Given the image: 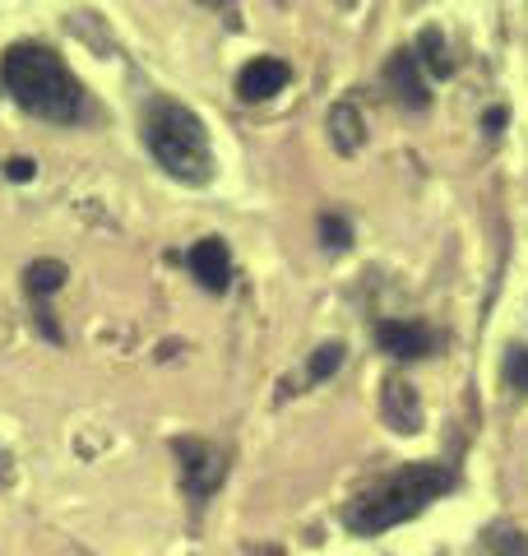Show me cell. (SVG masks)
<instances>
[{
  "instance_id": "obj_1",
  "label": "cell",
  "mask_w": 528,
  "mask_h": 556,
  "mask_svg": "<svg viewBox=\"0 0 528 556\" xmlns=\"http://www.w3.org/2000/svg\"><path fill=\"white\" fill-rule=\"evenodd\" d=\"M0 79H5L10 98L20 102L24 112L56 121V126H75L88 116V102L79 79L70 75V65L42 42H14L0 61Z\"/></svg>"
},
{
  "instance_id": "obj_2",
  "label": "cell",
  "mask_w": 528,
  "mask_h": 556,
  "mask_svg": "<svg viewBox=\"0 0 528 556\" xmlns=\"http://www.w3.org/2000/svg\"><path fill=\"white\" fill-rule=\"evenodd\" d=\"M454 482L460 478H454L445 464H427V459L403 464L399 473L380 478L376 486H366V492L352 501V506L343 510V525H348V533H357V538H376L385 529L417 519L436 496L454 492Z\"/></svg>"
},
{
  "instance_id": "obj_3",
  "label": "cell",
  "mask_w": 528,
  "mask_h": 556,
  "mask_svg": "<svg viewBox=\"0 0 528 556\" xmlns=\"http://www.w3.org/2000/svg\"><path fill=\"white\" fill-rule=\"evenodd\" d=\"M144 139H149V153L158 159V167L172 172L176 181H190V186H204L214 177V153H209V135H204V121L181 108L172 98H158L144 108Z\"/></svg>"
},
{
  "instance_id": "obj_4",
  "label": "cell",
  "mask_w": 528,
  "mask_h": 556,
  "mask_svg": "<svg viewBox=\"0 0 528 556\" xmlns=\"http://www.w3.org/2000/svg\"><path fill=\"white\" fill-rule=\"evenodd\" d=\"M172 450H176V459H181V482H186V492L196 496V501L214 496L218 482H223V473H227L223 450H214L209 441H190V437H181Z\"/></svg>"
},
{
  "instance_id": "obj_5",
  "label": "cell",
  "mask_w": 528,
  "mask_h": 556,
  "mask_svg": "<svg viewBox=\"0 0 528 556\" xmlns=\"http://www.w3.org/2000/svg\"><path fill=\"white\" fill-rule=\"evenodd\" d=\"M385 89H390L399 108H408V112H427L431 108L427 79H422V65H417L413 51H394V56L385 61Z\"/></svg>"
},
{
  "instance_id": "obj_6",
  "label": "cell",
  "mask_w": 528,
  "mask_h": 556,
  "mask_svg": "<svg viewBox=\"0 0 528 556\" xmlns=\"http://www.w3.org/2000/svg\"><path fill=\"white\" fill-rule=\"evenodd\" d=\"M376 343H380V353H390L399 362H417V357H431V348L440 339L422 320H380Z\"/></svg>"
},
{
  "instance_id": "obj_7",
  "label": "cell",
  "mask_w": 528,
  "mask_h": 556,
  "mask_svg": "<svg viewBox=\"0 0 528 556\" xmlns=\"http://www.w3.org/2000/svg\"><path fill=\"white\" fill-rule=\"evenodd\" d=\"M186 265H190V274L200 278V288H209V292H227V283H232V255H227L223 237L196 241L190 255H186Z\"/></svg>"
},
{
  "instance_id": "obj_8",
  "label": "cell",
  "mask_w": 528,
  "mask_h": 556,
  "mask_svg": "<svg viewBox=\"0 0 528 556\" xmlns=\"http://www.w3.org/2000/svg\"><path fill=\"white\" fill-rule=\"evenodd\" d=\"M288 79H292L288 61H278V56H255V61L237 75V98H246V102H264V98H274L278 89H284Z\"/></svg>"
},
{
  "instance_id": "obj_9",
  "label": "cell",
  "mask_w": 528,
  "mask_h": 556,
  "mask_svg": "<svg viewBox=\"0 0 528 556\" xmlns=\"http://www.w3.org/2000/svg\"><path fill=\"white\" fill-rule=\"evenodd\" d=\"M385 417H390V427L399 431V437H413V431L422 427V399L403 376L385 380Z\"/></svg>"
},
{
  "instance_id": "obj_10",
  "label": "cell",
  "mask_w": 528,
  "mask_h": 556,
  "mask_svg": "<svg viewBox=\"0 0 528 556\" xmlns=\"http://www.w3.org/2000/svg\"><path fill=\"white\" fill-rule=\"evenodd\" d=\"M329 139H334V149H339L343 159L366 144V121H362V112L352 108V102H334V112H329Z\"/></svg>"
},
{
  "instance_id": "obj_11",
  "label": "cell",
  "mask_w": 528,
  "mask_h": 556,
  "mask_svg": "<svg viewBox=\"0 0 528 556\" xmlns=\"http://www.w3.org/2000/svg\"><path fill=\"white\" fill-rule=\"evenodd\" d=\"M24 283H28L33 298L42 302V298H51V292L65 283V265H61V260H33L28 274H24Z\"/></svg>"
},
{
  "instance_id": "obj_12",
  "label": "cell",
  "mask_w": 528,
  "mask_h": 556,
  "mask_svg": "<svg viewBox=\"0 0 528 556\" xmlns=\"http://www.w3.org/2000/svg\"><path fill=\"white\" fill-rule=\"evenodd\" d=\"M417 51H422V61L431 65L436 79H450V75H454V61H450V51H445V38H440V28H422Z\"/></svg>"
},
{
  "instance_id": "obj_13",
  "label": "cell",
  "mask_w": 528,
  "mask_h": 556,
  "mask_svg": "<svg viewBox=\"0 0 528 556\" xmlns=\"http://www.w3.org/2000/svg\"><path fill=\"white\" fill-rule=\"evenodd\" d=\"M339 367H343V343H320L311 357V380H329Z\"/></svg>"
},
{
  "instance_id": "obj_14",
  "label": "cell",
  "mask_w": 528,
  "mask_h": 556,
  "mask_svg": "<svg viewBox=\"0 0 528 556\" xmlns=\"http://www.w3.org/2000/svg\"><path fill=\"white\" fill-rule=\"evenodd\" d=\"M320 241L329 251H343L348 241H352V223L339 218V214H320Z\"/></svg>"
},
{
  "instance_id": "obj_15",
  "label": "cell",
  "mask_w": 528,
  "mask_h": 556,
  "mask_svg": "<svg viewBox=\"0 0 528 556\" xmlns=\"http://www.w3.org/2000/svg\"><path fill=\"white\" fill-rule=\"evenodd\" d=\"M505 380H510L515 390L528 394V348H524V343L510 348V357H505Z\"/></svg>"
},
{
  "instance_id": "obj_16",
  "label": "cell",
  "mask_w": 528,
  "mask_h": 556,
  "mask_svg": "<svg viewBox=\"0 0 528 556\" xmlns=\"http://www.w3.org/2000/svg\"><path fill=\"white\" fill-rule=\"evenodd\" d=\"M491 547L501 556H528V538L519 529H491Z\"/></svg>"
},
{
  "instance_id": "obj_17",
  "label": "cell",
  "mask_w": 528,
  "mask_h": 556,
  "mask_svg": "<svg viewBox=\"0 0 528 556\" xmlns=\"http://www.w3.org/2000/svg\"><path fill=\"white\" fill-rule=\"evenodd\" d=\"M33 172H38V167H33V159H10L5 163V177L10 181H33Z\"/></svg>"
},
{
  "instance_id": "obj_18",
  "label": "cell",
  "mask_w": 528,
  "mask_h": 556,
  "mask_svg": "<svg viewBox=\"0 0 528 556\" xmlns=\"http://www.w3.org/2000/svg\"><path fill=\"white\" fill-rule=\"evenodd\" d=\"M505 121H510V112H505V108H487L482 130H487V135H501V130H505Z\"/></svg>"
},
{
  "instance_id": "obj_19",
  "label": "cell",
  "mask_w": 528,
  "mask_h": 556,
  "mask_svg": "<svg viewBox=\"0 0 528 556\" xmlns=\"http://www.w3.org/2000/svg\"><path fill=\"white\" fill-rule=\"evenodd\" d=\"M251 556H284V552H278V547H255Z\"/></svg>"
},
{
  "instance_id": "obj_20",
  "label": "cell",
  "mask_w": 528,
  "mask_h": 556,
  "mask_svg": "<svg viewBox=\"0 0 528 556\" xmlns=\"http://www.w3.org/2000/svg\"><path fill=\"white\" fill-rule=\"evenodd\" d=\"M200 5H227V0H200Z\"/></svg>"
}]
</instances>
